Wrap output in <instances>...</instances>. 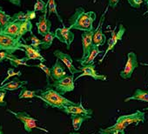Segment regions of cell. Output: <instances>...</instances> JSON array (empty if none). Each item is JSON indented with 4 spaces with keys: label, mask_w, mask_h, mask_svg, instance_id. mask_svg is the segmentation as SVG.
<instances>
[{
    "label": "cell",
    "mask_w": 148,
    "mask_h": 134,
    "mask_svg": "<svg viewBox=\"0 0 148 134\" xmlns=\"http://www.w3.org/2000/svg\"><path fill=\"white\" fill-rule=\"evenodd\" d=\"M93 32H94V30L90 31H84L81 35L82 48H83V55L81 58H84L85 57H86L93 46V44H92Z\"/></svg>",
    "instance_id": "2e32d148"
},
{
    "label": "cell",
    "mask_w": 148,
    "mask_h": 134,
    "mask_svg": "<svg viewBox=\"0 0 148 134\" xmlns=\"http://www.w3.org/2000/svg\"><path fill=\"white\" fill-rule=\"evenodd\" d=\"M109 6H107V8L106 9V11L104 12V13L101 16V18L99 20V23L97 26V28L94 30L93 32V37H92V44L94 46L99 47L101 45H104L106 42V36L104 34L103 32V24H104V20H105V16L107 12Z\"/></svg>",
    "instance_id": "30bf717a"
},
{
    "label": "cell",
    "mask_w": 148,
    "mask_h": 134,
    "mask_svg": "<svg viewBox=\"0 0 148 134\" xmlns=\"http://www.w3.org/2000/svg\"><path fill=\"white\" fill-rule=\"evenodd\" d=\"M54 36L61 43H64L66 44L67 50L70 49L71 44L74 40V37H75L73 32H71V30L65 26H64L63 28H57L56 31H54Z\"/></svg>",
    "instance_id": "8fae6325"
},
{
    "label": "cell",
    "mask_w": 148,
    "mask_h": 134,
    "mask_svg": "<svg viewBox=\"0 0 148 134\" xmlns=\"http://www.w3.org/2000/svg\"><path fill=\"white\" fill-rule=\"evenodd\" d=\"M21 21H17V20H11L4 28L2 31V33L9 35L13 38H18V30L20 26Z\"/></svg>",
    "instance_id": "d6986e66"
},
{
    "label": "cell",
    "mask_w": 148,
    "mask_h": 134,
    "mask_svg": "<svg viewBox=\"0 0 148 134\" xmlns=\"http://www.w3.org/2000/svg\"><path fill=\"white\" fill-rule=\"evenodd\" d=\"M112 134H125V132L124 130H122V131H116L112 132Z\"/></svg>",
    "instance_id": "60d3db41"
},
{
    "label": "cell",
    "mask_w": 148,
    "mask_h": 134,
    "mask_svg": "<svg viewBox=\"0 0 148 134\" xmlns=\"http://www.w3.org/2000/svg\"><path fill=\"white\" fill-rule=\"evenodd\" d=\"M51 75L53 81L59 80L66 76V72L64 71V64L59 60H57L51 68Z\"/></svg>",
    "instance_id": "e0dca14e"
},
{
    "label": "cell",
    "mask_w": 148,
    "mask_h": 134,
    "mask_svg": "<svg viewBox=\"0 0 148 134\" xmlns=\"http://www.w3.org/2000/svg\"><path fill=\"white\" fill-rule=\"evenodd\" d=\"M22 90L20 91L19 94H18V98L22 99V98H36V96L38 95V92H41V90H37V91H31L28 90L25 86L21 87Z\"/></svg>",
    "instance_id": "484cf974"
},
{
    "label": "cell",
    "mask_w": 148,
    "mask_h": 134,
    "mask_svg": "<svg viewBox=\"0 0 148 134\" xmlns=\"http://www.w3.org/2000/svg\"><path fill=\"white\" fill-rule=\"evenodd\" d=\"M26 15H27V19L28 20H32L36 18V12L35 11H26Z\"/></svg>",
    "instance_id": "d590c367"
},
{
    "label": "cell",
    "mask_w": 148,
    "mask_h": 134,
    "mask_svg": "<svg viewBox=\"0 0 148 134\" xmlns=\"http://www.w3.org/2000/svg\"><path fill=\"white\" fill-rule=\"evenodd\" d=\"M31 41H32V43H31L30 45H31L32 47H33V48H35V49H41V46L43 45V41H42L41 39L38 38L33 34L32 31L31 32Z\"/></svg>",
    "instance_id": "4dcf8cb0"
},
{
    "label": "cell",
    "mask_w": 148,
    "mask_h": 134,
    "mask_svg": "<svg viewBox=\"0 0 148 134\" xmlns=\"http://www.w3.org/2000/svg\"><path fill=\"white\" fill-rule=\"evenodd\" d=\"M92 118V116H85V115H71V124L73 127V130L75 131H79L80 129L82 124L89 119Z\"/></svg>",
    "instance_id": "603a6c76"
},
{
    "label": "cell",
    "mask_w": 148,
    "mask_h": 134,
    "mask_svg": "<svg viewBox=\"0 0 148 134\" xmlns=\"http://www.w3.org/2000/svg\"><path fill=\"white\" fill-rule=\"evenodd\" d=\"M12 20V16L6 14L0 9V32H2L5 25Z\"/></svg>",
    "instance_id": "f1b7e54d"
},
{
    "label": "cell",
    "mask_w": 148,
    "mask_h": 134,
    "mask_svg": "<svg viewBox=\"0 0 148 134\" xmlns=\"http://www.w3.org/2000/svg\"><path fill=\"white\" fill-rule=\"evenodd\" d=\"M96 13L94 12H86L84 8L79 7L75 10L74 14L69 19V29L82 31H93V23L96 20Z\"/></svg>",
    "instance_id": "6da1fadb"
},
{
    "label": "cell",
    "mask_w": 148,
    "mask_h": 134,
    "mask_svg": "<svg viewBox=\"0 0 148 134\" xmlns=\"http://www.w3.org/2000/svg\"><path fill=\"white\" fill-rule=\"evenodd\" d=\"M21 39L0 32V51H6L10 54H13L16 51H24V49L21 48Z\"/></svg>",
    "instance_id": "277c9868"
},
{
    "label": "cell",
    "mask_w": 148,
    "mask_h": 134,
    "mask_svg": "<svg viewBox=\"0 0 148 134\" xmlns=\"http://www.w3.org/2000/svg\"><path fill=\"white\" fill-rule=\"evenodd\" d=\"M10 53L6 51H0V63H2L3 61L6 60Z\"/></svg>",
    "instance_id": "74e56055"
},
{
    "label": "cell",
    "mask_w": 148,
    "mask_h": 134,
    "mask_svg": "<svg viewBox=\"0 0 148 134\" xmlns=\"http://www.w3.org/2000/svg\"><path fill=\"white\" fill-rule=\"evenodd\" d=\"M12 20H17V21H25V20H28L27 19V15H26V12H18L16 14H14L13 16H12Z\"/></svg>",
    "instance_id": "d6a6232c"
},
{
    "label": "cell",
    "mask_w": 148,
    "mask_h": 134,
    "mask_svg": "<svg viewBox=\"0 0 148 134\" xmlns=\"http://www.w3.org/2000/svg\"><path fill=\"white\" fill-rule=\"evenodd\" d=\"M21 48L24 49V51L25 53V57L29 60H31V59L39 60L41 63H44V62L46 61L45 58L40 53L41 49H35V48L32 47L31 45L26 44H24V43H21Z\"/></svg>",
    "instance_id": "5bb4252c"
},
{
    "label": "cell",
    "mask_w": 148,
    "mask_h": 134,
    "mask_svg": "<svg viewBox=\"0 0 148 134\" xmlns=\"http://www.w3.org/2000/svg\"><path fill=\"white\" fill-rule=\"evenodd\" d=\"M79 70L81 71V74L79 75L76 79H74V80H78L79 79H80L82 77H91L94 80H101V81H106L107 80V77L106 75L99 74L97 72L94 64L81 65Z\"/></svg>",
    "instance_id": "9c48e42d"
},
{
    "label": "cell",
    "mask_w": 148,
    "mask_h": 134,
    "mask_svg": "<svg viewBox=\"0 0 148 134\" xmlns=\"http://www.w3.org/2000/svg\"><path fill=\"white\" fill-rule=\"evenodd\" d=\"M125 32V27L122 24L119 25V27L118 31H116V27L111 31V38H110L108 39V41H107V48H106V52L104 53L103 57H102L101 59L99 60V64L102 63V62L104 61V59H105L106 56L107 55V53H108L110 51H112V50H113V48H114L115 45L118 44V42L120 41V40L123 38V36H124Z\"/></svg>",
    "instance_id": "ba28073f"
},
{
    "label": "cell",
    "mask_w": 148,
    "mask_h": 134,
    "mask_svg": "<svg viewBox=\"0 0 148 134\" xmlns=\"http://www.w3.org/2000/svg\"><path fill=\"white\" fill-rule=\"evenodd\" d=\"M140 64H141V65H145V66H148V64H147V63H143V62H142V63H140Z\"/></svg>",
    "instance_id": "ee69618b"
},
{
    "label": "cell",
    "mask_w": 148,
    "mask_h": 134,
    "mask_svg": "<svg viewBox=\"0 0 148 134\" xmlns=\"http://www.w3.org/2000/svg\"><path fill=\"white\" fill-rule=\"evenodd\" d=\"M0 134H4V131H3V125L0 124Z\"/></svg>",
    "instance_id": "b9f144b4"
},
{
    "label": "cell",
    "mask_w": 148,
    "mask_h": 134,
    "mask_svg": "<svg viewBox=\"0 0 148 134\" xmlns=\"http://www.w3.org/2000/svg\"><path fill=\"white\" fill-rule=\"evenodd\" d=\"M6 60H8L10 62L11 65L15 67V68H16V67H18V66H19V65H25V66H28V67H32V64H27L29 59L26 57L19 58L14 53L13 54H9V56H8Z\"/></svg>",
    "instance_id": "44dd1931"
},
{
    "label": "cell",
    "mask_w": 148,
    "mask_h": 134,
    "mask_svg": "<svg viewBox=\"0 0 148 134\" xmlns=\"http://www.w3.org/2000/svg\"><path fill=\"white\" fill-rule=\"evenodd\" d=\"M145 111H148V107H147V108H145Z\"/></svg>",
    "instance_id": "f6af8a7d"
},
{
    "label": "cell",
    "mask_w": 148,
    "mask_h": 134,
    "mask_svg": "<svg viewBox=\"0 0 148 134\" xmlns=\"http://www.w3.org/2000/svg\"><path fill=\"white\" fill-rule=\"evenodd\" d=\"M32 67H38V68H39L40 70H42L45 76H46V81H47V85L50 84L51 81L53 82V79L51 78V69L49 68L48 66H46L44 63H39L38 64H32Z\"/></svg>",
    "instance_id": "83f0119b"
},
{
    "label": "cell",
    "mask_w": 148,
    "mask_h": 134,
    "mask_svg": "<svg viewBox=\"0 0 148 134\" xmlns=\"http://www.w3.org/2000/svg\"><path fill=\"white\" fill-rule=\"evenodd\" d=\"M53 55L57 57V58H58L66 67L68 68V70L70 71V72H71V75H74V74H77V73H81V71L79 70V69H78V68H76L75 66H74V64H73V60H72V58L71 57V56L70 55H68V54H66V53H64L62 51H60V50H56V51H54V52H53Z\"/></svg>",
    "instance_id": "4fadbf2b"
},
{
    "label": "cell",
    "mask_w": 148,
    "mask_h": 134,
    "mask_svg": "<svg viewBox=\"0 0 148 134\" xmlns=\"http://www.w3.org/2000/svg\"><path fill=\"white\" fill-rule=\"evenodd\" d=\"M145 114L144 111H137L132 114H127V115H122L120 116L116 123L106 129H100L99 131V134H112V132L116 131H122L130 124H138L141 123H144L145 120Z\"/></svg>",
    "instance_id": "7a4b0ae2"
},
{
    "label": "cell",
    "mask_w": 148,
    "mask_h": 134,
    "mask_svg": "<svg viewBox=\"0 0 148 134\" xmlns=\"http://www.w3.org/2000/svg\"><path fill=\"white\" fill-rule=\"evenodd\" d=\"M55 38V36H54V32H51V31H49L47 34H45L44 37H43V45L41 46V50H47L51 47V45L52 44V42Z\"/></svg>",
    "instance_id": "4316f807"
},
{
    "label": "cell",
    "mask_w": 148,
    "mask_h": 134,
    "mask_svg": "<svg viewBox=\"0 0 148 134\" xmlns=\"http://www.w3.org/2000/svg\"><path fill=\"white\" fill-rule=\"evenodd\" d=\"M129 5L131 7L134 8V9H138L140 8L142 3H143V0H127Z\"/></svg>",
    "instance_id": "836d02e7"
},
{
    "label": "cell",
    "mask_w": 148,
    "mask_h": 134,
    "mask_svg": "<svg viewBox=\"0 0 148 134\" xmlns=\"http://www.w3.org/2000/svg\"><path fill=\"white\" fill-rule=\"evenodd\" d=\"M36 26L38 28V33L44 37L49 31H51V22L47 18V13H43V15L39 16L38 22L36 23Z\"/></svg>",
    "instance_id": "9a60e30c"
},
{
    "label": "cell",
    "mask_w": 148,
    "mask_h": 134,
    "mask_svg": "<svg viewBox=\"0 0 148 134\" xmlns=\"http://www.w3.org/2000/svg\"><path fill=\"white\" fill-rule=\"evenodd\" d=\"M27 84H28L27 81H23V80H20L18 77H14V79L11 80L10 82L5 83L4 85H2L0 86V89L5 90V91H15L26 85Z\"/></svg>",
    "instance_id": "ac0fdd59"
},
{
    "label": "cell",
    "mask_w": 148,
    "mask_h": 134,
    "mask_svg": "<svg viewBox=\"0 0 148 134\" xmlns=\"http://www.w3.org/2000/svg\"><path fill=\"white\" fill-rule=\"evenodd\" d=\"M36 98H38L41 99L47 106L58 109L62 111V109L66 106V105H76L78 103L72 102L66 98H64L62 94L58 92L52 88L45 87V89L43 91L41 90L40 94L37 95Z\"/></svg>",
    "instance_id": "3957f363"
},
{
    "label": "cell",
    "mask_w": 148,
    "mask_h": 134,
    "mask_svg": "<svg viewBox=\"0 0 148 134\" xmlns=\"http://www.w3.org/2000/svg\"><path fill=\"white\" fill-rule=\"evenodd\" d=\"M132 100H138V101L148 103V92L141 90V89H137L134 92L133 95H132L125 99V102H129Z\"/></svg>",
    "instance_id": "7402d4cb"
},
{
    "label": "cell",
    "mask_w": 148,
    "mask_h": 134,
    "mask_svg": "<svg viewBox=\"0 0 148 134\" xmlns=\"http://www.w3.org/2000/svg\"><path fill=\"white\" fill-rule=\"evenodd\" d=\"M68 134H80L79 131H74V132H70V133H68ZM90 134H94V132H92V133H90Z\"/></svg>",
    "instance_id": "7bdbcfd3"
},
{
    "label": "cell",
    "mask_w": 148,
    "mask_h": 134,
    "mask_svg": "<svg viewBox=\"0 0 148 134\" xmlns=\"http://www.w3.org/2000/svg\"><path fill=\"white\" fill-rule=\"evenodd\" d=\"M62 111L69 115H85V116H92V110L85 108L82 105V98H80V102L76 105H66Z\"/></svg>",
    "instance_id": "7c38bea8"
},
{
    "label": "cell",
    "mask_w": 148,
    "mask_h": 134,
    "mask_svg": "<svg viewBox=\"0 0 148 134\" xmlns=\"http://www.w3.org/2000/svg\"><path fill=\"white\" fill-rule=\"evenodd\" d=\"M6 1L12 3V5H15L17 6H20L21 5V0H6Z\"/></svg>",
    "instance_id": "f35d334b"
},
{
    "label": "cell",
    "mask_w": 148,
    "mask_h": 134,
    "mask_svg": "<svg viewBox=\"0 0 148 134\" xmlns=\"http://www.w3.org/2000/svg\"><path fill=\"white\" fill-rule=\"evenodd\" d=\"M107 1H108V4H109L108 6L112 8V9H115L117 7V5H118L119 2V0H107Z\"/></svg>",
    "instance_id": "8d00e7d4"
},
{
    "label": "cell",
    "mask_w": 148,
    "mask_h": 134,
    "mask_svg": "<svg viewBox=\"0 0 148 134\" xmlns=\"http://www.w3.org/2000/svg\"><path fill=\"white\" fill-rule=\"evenodd\" d=\"M147 87H148V85H147ZM147 92H148V89H147Z\"/></svg>",
    "instance_id": "bcb514c9"
},
{
    "label": "cell",
    "mask_w": 148,
    "mask_h": 134,
    "mask_svg": "<svg viewBox=\"0 0 148 134\" xmlns=\"http://www.w3.org/2000/svg\"><path fill=\"white\" fill-rule=\"evenodd\" d=\"M6 92H7V91L0 89V106L6 105V102L5 101V97L6 95Z\"/></svg>",
    "instance_id": "e575fe53"
},
{
    "label": "cell",
    "mask_w": 148,
    "mask_h": 134,
    "mask_svg": "<svg viewBox=\"0 0 148 134\" xmlns=\"http://www.w3.org/2000/svg\"><path fill=\"white\" fill-rule=\"evenodd\" d=\"M21 75H22V72H20V71L16 72L15 69H13V68H9L8 71H7V76H6V78L2 81L1 85H4L5 83H6L7 80H9L12 77H19V76H21Z\"/></svg>",
    "instance_id": "1f68e13d"
},
{
    "label": "cell",
    "mask_w": 148,
    "mask_h": 134,
    "mask_svg": "<svg viewBox=\"0 0 148 134\" xmlns=\"http://www.w3.org/2000/svg\"><path fill=\"white\" fill-rule=\"evenodd\" d=\"M32 24L31 20L23 21V22H21L20 26H19L18 38L21 39L25 34H26L27 32H32Z\"/></svg>",
    "instance_id": "d4e9b609"
},
{
    "label": "cell",
    "mask_w": 148,
    "mask_h": 134,
    "mask_svg": "<svg viewBox=\"0 0 148 134\" xmlns=\"http://www.w3.org/2000/svg\"><path fill=\"white\" fill-rule=\"evenodd\" d=\"M102 51L99 49V47L97 46H92L91 51L87 54L86 57H85L84 58H79V59H75L77 62L80 63L81 65H85V64H94V60L95 58L98 57V55L99 53H101Z\"/></svg>",
    "instance_id": "ffe728a7"
},
{
    "label": "cell",
    "mask_w": 148,
    "mask_h": 134,
    "mask_svg": "<svg viewBox=\"0 0 148 134\" xmlns=\"http://www.w3.org/2000/svg\"><path fill=\"white\" fill-rule=\"evenodd\" d=\"M7 111L12 113L13 116H15L16 118H18V120H20L25 127V130L27 132H32V131L33 129H38L40 131H43L46 133H49V131L45 130V128H42L40 126L38 125V120L35 119L34 118H32L31 115H29L26 111H13L12 110L7 109Z\"/></svg>",
    "instance_id": "8992f818"
},
{
    "label": "cell",
    "mask_w": 148,
    "mask_h": 134,
    "mask_svg": "<svg viewBox=\"0 0 148 134\" xmlns=\"http://www.w3.org/2000/svg\"><path fill=\"white\" fill-rule=\"evenodd\" d=\"M46 87L52 88L62 95L65 94L66 92H72L75 89L74 75H66L59 80H55L51 84H48Z\"/></svg>",
    "instance_id": "5b68a950"
},
{
    "label": "cell",
    "mask_w": 148,
    "mask_h": 134,
    "mask_svg": "<svg viewBox=\"0 0 148 134\" xmlns=\"http://www.w3.org/2000/svg\"><path fill=\"white\" fill-rule=\"evenodd\" d=\"M143 1H144V3L145 5V7H146V12L144 14V15H145V14H148V0H143Z\"/></svg>",
    "instance_id": "ab89813d"
},
{
    "label": "cell",
    "mask_w": 148,
    "mask_h": 134,
    "mask_svg": "<svg viewBox=\"0 0 148 134\" xmlns=\"http://www.w3.org/2000/svg\"><path fill=\"white\" fill-rule=\"evenodd\" d=\"M46 5H47V18H49L51 14H55L58 19V21L64 26V22L62 20V18L61 16L59 15L58 10H57V5H56V1L55 0H48L47 3H46Z\"/></svg>",
    "instance_id": "cb8c5ba5"
},
{
    "label": "cell",
    "mask_w": 148,
    "mask_h": 134,
    "mask_svg": "<svg viewBox=\"0 0 148 134\" xmlns=\"http://www.w3.org/2000/svg\"><path fill=\"white\" fill-rule=\"evenodd\" d=\"M138 57L135 52L130 51L127 54V61L123 70L119 72V76L123 79H129L132 78L134 70L138 67Z\"/></svg>",
    "instance_id": "52a82bcc"
},
{
    "label": "cell",
    "mask_w": 148,
    "mask_h": 134,
    "mask_svg": "<svg viewBox=\"0 0 148 134\" xmlns=\"http://www.w3.org/2000/svg\"><path fill=\"white\" fill-rule=\"evenodd\" d=\"M33 11L40 12L43 13H47V5L44 0H36V4L34 5Z\"/></svg>",
    "instance_id": "f546056e"
}]
</instances>
